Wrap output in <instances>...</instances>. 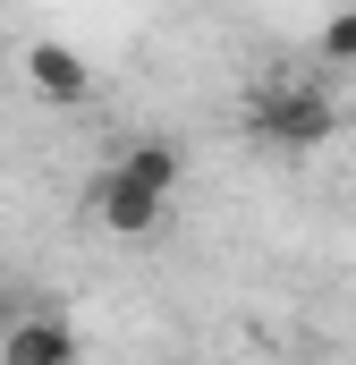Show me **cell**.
<instances>
[{
    "label": "cell",
    "mask_w": 356,
    "mask_h": 365,
    "mask_svg": "<svg viewBox=\"0 0 356 365\" xmlns=\"http://www.w3.org/2000/svg\"><path fill=\"white\" fill-rule=\"evenodd\" d=\"M26 86L43 93V102H60V110H77L93 93V68H85L77 43H51V34H43V43H26Z\"/></svg>",
    "instance_id": "3957f363"
},
{
    "label": "cell",
    "mask_w": 356,
    "mask_h": 365,
    "mask_svg": "<svg viewBox=\"0 0 356 365\" xmlns=\"http://www.w3.org/2000/svg\"><path fill=\"white\" fill-rule=\"evenodd\" d=\"M85 204H93V221H102L110 238H145V230H162V212H170V195L145 187L127 162H110V170L85 187Z\"/></svg>",
    "instance_id": "7a4b0ae2"
},
{
    "label": "cell",
    "mask_w": 356,
    "mask_h": 365,
    "mask_svg": "<svg viewBox=\"0 0 356 365\" xmlns=\"http://www.w3.org/2000/svg\"><path fill=\"white\" fill-rule=\"evenodd\" d=\"M331 93L314 86V77H280V86H263L255 102H246V136H263L271 153H314L323 136H331Z\"/></svg>",
    "instance_id": "6da1fadb"
},
{
    "label": "cell",
    "mask_w": 356,
    "mask_h": 365,
    "mask_svg": "<svg viewBox=\"0 0 356 365\" xmlns=\"http://www.w3.org/2000/svg\"><path fill=\"white\" fill-rule=\"evenodd\" d=\"M119 162H127L145 187H162V195H178V179H187V153H178V136H136Z\"/></svg>",
    "instance_id": "5b68a950"
},
{
    "label": "cell",
    "mask_w": 356,
    "mask_h": 365,
    "mask_svg": "<svg viewBox=\"0 0 356 365\" xmlns=\"http://www.w3.org/2000/svg\"><path fill=\"white\" fill-rule=\"evenodd\" d=\"M0 365H77V323L51 314V306H34V314L0 340Z\"/></svg>",
    "instance_id": "277c9868"
},
{
    "label": "cell",
    "mask_w": 356,
    "mask_h": 365,
    "mask_svg": "<svg viewBox=\"0 0 356 365\" xmlns=\"http://www.w3.org/2000/svg\"><path fill=\"white\" fill-rule=\"evenodd\" d=\"M314 51H323V60H331V68H348V60H356V17H331V26H323V43H314Z\"/></svg>",
    "instance_id": "8992f818"
}]
</instances>
